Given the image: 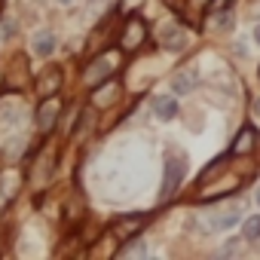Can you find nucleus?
<instances>
[{
	"mask_svg": "<svg viewBox=\"0 0 260 260\" xmlns=\"http://www.w3.org/2000/svg\"><path fill=\"white\" fill-rule=\"evenodd\" d=\"M166 4L178 13V16H184L187 22H193V25H199V19H202V13L211 7V0H166Z\"/></svg>",
	"mask_w": 260,
	"mask_h": 260,
	"instance_id": "f257e3e1",
	"label": "nucleus"
},
{
	"mask_svg": "<svg viewBox=\"0 0 260 260\" xmlns=\"http://www.w3.org/2000/svg\"><path fill=\"white\" fill-rule=\"evenodd\" d=\"M19 122H22V104L16 98L0 101V135H10Z\"/></svg>",
	"mask_w": 260,
	"mask_h": 260,
	"instance_id": "f03ea898",
	"label": "nucleus"
},
{
	"mask_svg": "<svg viewBox=\"0 0 260 260\" xmlns=\"http://www.w3.org/2000/svg\"><path fill=\"white\" fill-rule=\"evenodd\" d=\"M184 172H187V162L184 159H169L166 162V178H162V199H169L175 190H178V184H181V178H184Z\"/></svg>",
	"mask_w": 260,
	"mask_h": 260,
	"instance_id": "7ed1b4c3",
	"label": "nucleus"
},
{
	"mask_svg": "<svg viewBox=\"0 0 260 260\" xmlns=\"http://www.w3.org/2000/svg\"><path fill=\"white\" fill-rule=\"evenodd\" d=\"M144 34H147V28H144L141 19H128L125 31H122V49H138L141 40H144Z\"/></svg>",
	"mask_w": 260,
	"mask_h": 260,
	"instance_id": "20e7f679",
	"label": "nucleus"
},
{
	"mask_svg": "<svg viewBox=\"0 0 260 260\" xmlns=\"http://www.w3.org/2000/svg\"><path fill=\"white\" fill-rule=\"evenodd\" d=\"M55 34L52 31H37L34 37H31V49H34V55H40V58H49L52 52H55Z\"/></svg>",
	"mask_w": 260,
	"mask_h": 260,
	"instance_id": "39448f33",
	"label": "nucleus"
},
{
	"mask_svg": "<svg viewBox=\"0 0 260 260\" xmlns=\"http://www.w3.org/2000/svg\"><path fill=\"white\" fill-rule=\"evenodd\" d=\"M196 83H199V74L196 71H178L175 77H172V89L178 92V95H187V92H193L196 89Z\"/></svg>",
	"mask_w": 260,
	"mask_h": 260,
	"instance_id": "423d86ee",
	"label": "nucleus"
},
{
	"mask_svg": "<svg viewBox=\"0 0 260 260\" xmlns=\"http://www.w3.org/2000/svg\"><path fill=\"white\" fill-rule=\"evenodd\" d=\"M153 113H156L162 122H169V119L178 116V101H175L172 95H159V98H153Z\"/></svg>",
	"mask_w": 260,
	"mask_h": 260,
	"instance_id": "0eeeda50",
	"label": "nucleus"
},
{
	"mask_svg": "<svg viewBox=\"0 0 260 260\" xmlns=\"http://www.w3.org/2000/svg\"><path fill=\"white\" fill-rule=\"evenodd\" d=\"M144 220H147V217H141V214H138V217H119V220L113 223V233H116L119 239H128V236H135V233L144 226Z\"/></svg>",
	"mask_w": 260,
	"mask_h": 260,
	"instance_id": "6e6552de",
	"label": "nucleus"
},
{
	"mask_svg": "<svg viewBox=\"0 0 260 260\" xmlns=\"http://www.w3.org/2000/svg\"><path fill=\"white\" fill-rule=\"evenodd\" d=\"M55 116H58V104L49 98V101L40 107V113H37V128H40V132H49V128L55 125Z\"/></svg>",
	"mask_w": 260,
	"mask_h": 260,
	"instance_id": "1a4fd4ad",
	"label": "nucleus"
},
{
	"mask_svg": "<svg viewBox=\"0 0 260 260\" xmlns=\"http://www.w3.org/2000/svg\"><path fill=\"white\" fill-rule=\"evenodd\" d=\"M159 37H162V46H166V49H175V52H178V49L187 46V34H184L181 28H162Z\"/></svg>",
	"mask_w": 260,
	"mask_h": 260,
	"instance_id": "9d476101",
	"label": "nucleus"
},
{
	"mask_svg": "<svg viewBox=\"0 0 260 260\" xmlns=\"http://www.w3.org/2000/svg\"><path fill=\"white\" fill-rule=\"evenodd\" d=\"M254 141H257V135H254V128H242L239 132V138H236V144H233V153H251L254 150Z\"/></svg>",
	"mask_w": 260,
	"mask_h": 260,
	"instance_id": "9b49d317",
	"label": "nucleus"
},
{
	"mask_svg": "<svg viewBox=\"0 0 260 260\" xmlns=\"http://www.w3.org/2000/svg\"><path fill=\"white\" fill-rule=\"evenodd\" d=\"M110 71H113V61H110V58H98V61L86 71V80H89V83H98V80L107 77Z\"/></svg>",
	"mask_w": 260,
	"mask_h": 260,
	"instance_id": "f8f14e48",
	"label": "nucleus"
},
{
	"mask_svg": "<svg viewBox=\"0 0 260 260\" xmlns=\"http://www.w3.org/2000/svg\"><path fill=\"white\" fill-rule=\"evenodd\" d=\"M58 83H61V74H58V71H49L46 77H40V89H37V92H40V95H52V92L58 89Z\"/></svg>",
	"mask_w": 260,
	"mask_h": 260,
	"instance_id": "ddd939ff",
	"label": "nucleus"
},
{
	"mask_svg": "<svg viewBox=\"0 0 260 260\" xmlns=\"http://www.w3.org/2000/svg\"><path fill=\"white\" fill-rule=\"evenodd\" d=\"M236 220H239V211H236V208H233V211H226V214H217V217H214V220H211V223H214V226H217V230H226V226H233V223H236Z\"/></svg>",
	"mask_w": 260,
	"mask_h": 260,
	"instance_id": "4468645a",
	"label": "nucleus"
},
{
	"mask_svg": "<svg viewBox=\"0 0 260 260\" xmlns=\"http://www.w3.org/2000/svg\"><path fill=\"white\" fill-rule=\"evenodd\" d=\"M245 239L248 242H257L260 239V217H248L245 220Z\"/></svg>",
	"mask_w": 260,
	"mask_h": 260,
	"instance_id": "2eb2a0df",
	"label": "nucleus"
},
{
	"mask_svg": "<svg viewBox=\"0 0 260 260\" xmlns=\"http://www.w3.org/2000/svg\"><path fill=\"white\" fill-rule=\"evenodd\" d=\"M113 98H116V83H107L104 92L95 95V104H107V101H113Z\"/></svg>",
	"mask_w": 260,
	"mask_h": 260,
	"instance_id": "dca6fc26",
	"label": "nucleus"
},
{
	"mask_svg": "<svg viewBox=\"0 0 260 260\" xmlns=\"http://www.w3.org/2000/svg\"><path fill=\"white\" fill-rule=\"evenodd\" d=\"M223 169H226V159H214V162L202 172V184H205V181H211V178H214L217 172H223Z\"/></svg>",
	"mask_w": 260,
	"mask_h": 260,
	"instance_id": "f3484780",
	"label": "nucleus"
},
{
	"mask_svg": "<svg viewBox=\"0 0 260 260\" xmlns=\"http://www.w3.org/2000/svg\"><path fill=\"white\" fill-rule=\"evenodd\" d=\"M119 254H122V257H144V254H147V248H144L141 242H135V245H128V248H122Z\"/></svg>",
	"mask_w": 260,
	"mask_h": 260,
	"instance_id": "a211bd4d",
	"label": "nucleus"
},
{
	"mask_svg": "<svg viewBox=\"0 0 260 260\" xmlns=\"http://www.w3.org/2000/svg\"><path fill=\"white\" fill-rule=\"evenodd\" d=\"M230 25H233V10H223L217 16V28H230Z\"/></svg>",
	"mask_w": 260,
	"mask_h": 260,
	"instance_id": "6ab92c4d",
	"label": "nucleus"
},
{
	"mask_svg": "<svg viewBox=\"0 0 260 260\" xmlns=\"http://www.w3.org/2000/svg\"><path fill=\"white\" fill-rule=\"evenodd\" d=\"M254 40H257V43H260V28H257V31H254Z\"/></svg>",
	"mask_w": 260,
	"mask_h": 260,
	"instance_id": "aec40b11",
	"label": "nucleus"
},
{
	"mask_svg": "<svg viewBox=\"0 0 260 260\" xmlns=\"http://www.w3.org/2000/svg\"><path fill=\"white\" fill-rule=\"evenodd\" d=\"M58 4H64V7H68V4H74V0H58Z\"/></svg>",
	"mask_w": 260,
	"mask_h": 260,
	"instance_id": "412c9836",
	"label": "nucleus"
},
{
	"mask_svg": "<svg viewBox=\"0 0 260 260\" xmlns=\"http://www.w3.org/2000/svg\"><path fill=\"white\" fill-rule=\"evenodd\" d=\"M254 110H257V113H260V101H257V104H254Z\"/></svg>",
	"mask_w": 260,
	"mask_h": 260,
	"instance_id": "4be33fe9",
	"label": "nucleus"
},
{
	"mask_svg": "<svg viewBox=\"0 0 260 260\" xmlns=\"http://www.w3.org/2000/svg\"><path fill=\"white\" fill-rule=\"evenodd\" d=\"M257 202H260V190H257Z\"/></svg>",
	"mask_w": 260,
	"mask_h": 260,
	"instance_id": "5701e85b",
	"label": "nucleus"
}]
</instances>
